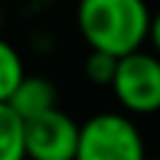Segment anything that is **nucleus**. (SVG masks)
<instances>
[{"mask_svg": "<svg viewBox=\"0 0 160 160\" xmlns=\"http://www.w3.org/2000/svg\"><path fill=\"white\" fill-rule=\"evenodd\" d=\"M76 22L90 51L127 56L143 48L152 28L146 0H79Z\"/></svg>", "mask_w": 160, "mask_h": 160, "instance_id": "f257e3e1", "label": "nucleus"}, {"mask_svg": "<svg viewBox=\"0 0 160 160\" xmlns=\"http://www.w3.org/2000/svg\"><path fill=\"white\" fill-rule=\"evenodd\" d=\"M76 160H146V146L132 118L98 112L79 129Z\"/></svg>", "mask_w": 160, "mask_h": 160, "instance_id": "f03ea898", "label": "nucleus"}, {"mask_svg": "<svg viewBox=\"0 0 160 160\" xmlns=\"http://www.w3.org/2000/svg\"><path fill=\"white\" fill-rule=\"evenodd\" d=\"M112 93L127 112L149 115L160 110V56L135 51L118 59Z\"/></svg>", "mask_w": 160, "mask_h": 160, "instance_id": "7ed1b4c3", "label": "nucleus"}, {"mask_svg": "<svg viewBox=\"0 0 160 160\" xmlns=\"http://www.w3.org/2000/svg\"><path fill=\"white\" fill-rule=\"evenodd\" d=\"M79 129L59 107L25 121V160H76Z\"/></svg>", "mask_w": 160, "mask_h": 160, "instance_id": "20e7f679", "label": "nucleus"}, {"mask_svg": "<svg viewBox=\"0 0 160 160\" xmlns=\"http://www.w3.org/2000/svg\"><path fill=\"white\" fill-rule=\"evenodd\" d=\"M8 107L22 121L39 118V115L56 110V87H53V82H48L42 76H25L20 82V87L14 90V96L8 98Z\"/></svg>", "mask_w": 160, "mask_h": 160, "instance_id": "39448f33", "label": "nucleus"}, {"mask_svg": "<svg viewBox=\"0 0 160 160\" xmlns=\"http://www.w3.org/2000/svg\"><path fill=\"white\" fill-rule=\"evenodd\" d=\"M0 160H25V121L0 101Z\"/></svg>", "mask_w": 160, "mask_h": 160, "instance_id": "423d86ee", "label": "nucleus"}, {"mask_svg": "<svg viewBox=\"0 0 160 160\" xmlns=\"http://www.w3.org/2000/svg\"><path fill=\"white\" fill-rule=\"evenodd\" d=\"M22 79H25V68H22L17 48L11 42L0 39V101L3 104H8V98L14 96V90L20 87Z\"/></svg>", "mask_w": 160, "mask_h": 160, "instance_id": "0eeeda50", "label": "nucleus"}, {"mask_svg": "<svg viewBox=\"0 0 160 160\" xmlns=\"http://www.w3.org/2000/svg\"><path fill=\"white\" fill-rule=\"evenodd\" d=\"M118 68V56L104 53V51H90L84 59V76L96 84H112Z\"/></svg>", "mask_w": 160, "mask_h": 160, "instance_id": "6e6552de", "label": "nucleus"}, {"mask_svg": "<svg viewBox=\"0 0 160 160\" xmlns=\"http://www.w3.org/2000/svg\"><path fill=\"white\" fill-rule=\"evenodd\" d=\"M149 42L155 45V53L160 56V11L152 14V28H149Z\"/></svg>", "mask_w": 160, "mask_h": 160, "instance_id": "1a4fd4ad", "label": "nucleus"}, {"mask_svg": "<svg viewBox=\"0 0 160 160\" xmlns=\"http://www.w3.org/2000/svg\"><path fill=\"white\" fill-rule=\"evenodd\" d=\"M146 160H158V158H146Z\"/></svg>", "mask_w": 160, "mask_h": 160, "instance_id": "9d476101", "label": "nucleus"}]
</instances>
